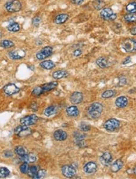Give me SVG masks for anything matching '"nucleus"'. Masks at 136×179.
<instances>
[{"label":"nucleus","mask_w":136,"mask_h":179,"mask_svg":"<svg viewBox=\"0 0 136 179\" xmlns=\"http://www.w3.org/2000/svg\"><path fill=\"white\" fill-rule=\"evenodd\" d=\"M103 110L102 104L99 103H94L91 104L88 110V115L92 119L99 118Z\"/></svg>","instance_id":"nucleus-1"},{"label":"nucleus","mask_w":136,"mask_h":179,"mask_svg":"<svg viewBox=\"0 0 136 179\" xmlns=\"http://www.w3.org/2000/svg\"><path fill=\"white\" fill-rule=\"evenodd\" d=\"M121 47L128 53L136 52V40L130 38L125 39L121 43Z\"/></svg>","instance_id":"nucleus-2"},{"label":"nucleus","mask_w":136,"mask_h":179,"mask_svg":"<svg viewBox=\"0 0 136 179\" xmlns=\"http://www.w3.org/2000/svg\"><path fill=\"white\" fill-rule=\"evenodd\" d=\"M5 8L10 13L18 12L22 9V4L18 0H10L5 4Z\"/></svg>","instance_id":"nucleus-3"},{"label":"nucleus","mask_w":136,"mask_h":179,"mask_svg":"<svg viewBox=\"0 0 136 179\" xmlns=\"http://www.w3.org/2000/svg\"><path fill=\"white\" fill-rule=\"evenodd\" d=\"M120 121L115 118H111L106 121L103 124L104 129L108 131H114L120 127Z\"/></svg>","instance_id":"nucleus-4"},{"label":"nucleus","mask_w":136,"mask_h":179,"mask_svg":"<svg viewBox=\"0 0 136 179\" xmlns=\"http://www.w3.org/2000/svg\"><path fill=\"white\" fill-rule=\"evenodd\" d=\"M39 118L37 117V115L35 114H32L30 115H27L26 116L23 118H22L20 119V123L21 125H26V126H30L32 125L37 123V121H38Z\"/></svg>","instance_id":"nucleus-5"},{"label":"nucleus","mask_w":136,"mask_h":179,"mask_svg":"<svg viewBox=\"0 0 136 179\" xmlns=\"http://www.w3.org/2000/svg\"><path fill=\"white\" fill-rule=\"evenodd\" d=\"M15 133L19 137H24L31 135L32 130L28 126L26 125H19L15 129Z\"/></svg>","instance_id":"nucleus-6"},{"label":"nucleus","mask_w":136,"mask_h":179,"mask_svg":"<svg viewBox=\"0 0 136 179\" xmlns=\"http://www.w3.org/2000/svg\"><path fill=\"white\" fill-rule=\"evenodd\" d=\"M53 53V48L50 46H47L44 47L41 51L36 54V58L40 60V61H42L46 58L49 57Z\"/></svg>","instance_id":"nucleus-7"},{"label":"nucleus","mask_w":136,"mask_h":179,"mask_svg":"<svg viewBox=\"0 0 136 179\" xmlns=\"http://www.w3.org/2000/svg\"><path fill=\"white\" fill-rule=\"evenodd\" d=\"M62 174L67 178H72L76 174V170L70 165H64L61 169Z\"/></svg>","instance_id":"nucleus-8"},{"label":"nucleus","mask_w":136,"mask_h":179,"mask_svg":"<svg viewBox=\"0 0 136 179\" xmlns=\"http://www.w3.org/2000/svg\"><path fill=\"white\" fill-rule=\"evenodd\" d=\"M20 91V89L15 84L10 83L4 86V92L7 95H13L18 93Z\"/></svg>","instance_id":"nucleus-9"},{"label":"nucleus","mask_w":136,"mask_h":179,"mask_svg":"<svg viewBox=\"0 0 136 179\" xmlns=\"http://www.w3.org/2000/svg\"><path fill=\"white\" fill-rule=\"evenodd\" d=\"M9 56L12 60H20L26 56V52L22 50H12L9 52Z\"/></svg>","instance_id":"nucleus-10"},{"label":"nucleus","mask_w":136,"mask_h":179,"mask_svg":"<svg viewBox=\"0 0 136 179\" xmlns=\"http://www.w3.org/2000/svg\"><path fill=\"white\" fill-rule=\"evenodd\" d=\"M99 160L103 165L105 167H108L111 165L112 160V155L109 152H105L101 155Z\"/></svg>","instance_id":"nucleus-11"},{"label":"nucleus","mask_w":136,"mask_h":179,"mask_svg":"<svg viewBox=\"0 0 136 179\" xmlns=\"http://www.w3.org/2000/svg\"><path fill=\"white\" fill-rule=\"evenodd\" d=\"M84 172L87 174H94L97 169V166L96 163L93 162H90L86 163L84 167Z\"/></svg>","instance_id":"nucleus-12"},{"label":"nucleus","mask_w":136,"mask_h":179,"mask_svg":"<svg viewBox=\"0 0 136 179\" xmlns=\"http://www.w3.org/2000/svg\"><path fill=\"white\" fill-rule=\"evenodd\" d=\"M83 98H84V95H83L82 93L76 91L71 95L70 100L71 103L77 104L80 103L82 101Z\"/></svg>","instance_id":"nucleus-13"},{"label":"nucleus","mask_w":136,"mask_h":179,"mask_svg":"<svg viewBox=\"0 0 136 179\" xmlns=\"http://www.w3.org/2000/svg\"><path fill=\"white\" fill-rule=\"evenodd\" d=\"M53 136L55 140L57 141H64L67 139L68 135L66 131L61 129H59L55 131Z\"/></svg>","instance_id":"nucleus-14"},{"label":"nucleus","mask_w":136,"mask_h":179,"mask_svg":"<svg viewBox=\"0 0 136 179\" xmlns=\"http://www.w3.org/2000/svg\"><path fill=\"white\" fill-rule=\"evenodd\" d=\"M74 137L75 138L76 144L79 147H83L84 145V139L85 138V135L77 131L74 133Z\"/></svg>","instance_id":"nucleus-15"},{"label":"nucleus","mask_w":136,"mask_h":179,"mask_svg":"<svg viewBox=\"0 0 136 179\" xmlns=\"http://www.w3.org/2000/svg\"><path fill=\"white\" fill-rule=\"evenodd\" d=\"M113 14L114 12L111 8L103 9L101 12V17L105 20H111Z\"/></svg>","instance_id":"nucleus-16"},{"label":"nucleus","mask_w":136,"mask_h":179,"mask_svg":"<svg viewBox=\"0 0 136 179\" xmlns=\"http://www.w3.org/2000/svg\"><path fill=\"white\" fill-rule=\"evenodd\" d=\"M21 159L22 161H23L24 162L27 163H34L36 161L37 158L35 154L33 153H27L26 155L21 158Z\"/></svg>","instance_id":"nucleus-17"},{"label":"nucleus","mask_w":136,"mask_h":179,"mask_svg":"<svg viewBox=\"0 0 136 179\" xmlns=\"http://www.w3.org/2000/svg\"><path fill=\"white\" fill-rule=\"evenodd\" d=\"M128 103V98L125 96H121L118 97L115 102L116 106L119 108H124L125 107Z\"/></svg>","instance_id":"nucleus-18"},{"label":"nucleus","mask_w":136,"mask_h":179,"mask_svg":"<svg viewBox=\"0 0 136 179\" xmlns=\"http://www.w3.org/2000/svg\"><path fill=\"white\" fill-rule=\"evenodd\" d=\"M66 112L68 116L71 117H76L79 115V110L76 106H71L67 108Z\"/></svg>","instance_id":"nucleus-19"},{"label":"nucleus","mask_w":136,"mask_h":179,"mask_svg":"<svg viewBox=\"0 0 136 179\" xmlns=\"http://www.w3.org/2000/svg\"><path fill=\"white\" fill-rule=\"evenodd\" d=\"M124 165V162L122 160L117 159L111 166V170L113 173H117L120 171Z\"/></svg>","instance_id":"nucleus-20"},{"label":"nucleus","mask_w":136,"mask_h":179,"mask_svg":"<svg viewBox=\"0 0 136 179\" xmlns=\"http://www.w3.org/2000/svg\"><path fill=\"white\" fill-rule=\"evenodd\" d=\"M97 65L100 67L101 68H108L110 66V62L105 57H99L96 60Z\"/></svg>","instance_id":"nucleus-21"},{"label":"nucleus","mask_w":136,"mask_h":179,"mask_svg":"<svg viewBox=\"0 0 136 179\" xmlns=\"http://www.w3.org/2000/svg\"><path fill=\"white\" fill-rule=\"evenodd\" d=\"M68 76H69V72L65 70H58L55 71L52 74V77L56 80L66 78Z\"/></svg>","instance_id":"nucleus-22"},{"label":"nucleus","mask_w":136,"mask_h":179,"mask_svg":"<svg viewBox=\"0 0 136 179\" xmlns=\"http://www.w3.org/2000/svg\"><path fill=\"white\" fill-rule=\"evenodd\" d=\"M69 16L67 13H61L57 15L55 19V22L56 24H62L69 19Z\"/></svg>","instance_id":"nucleus-23"},{"label":"nucleus","mask_w":136,"mask_h":179,"mask_svg":"<svg viewBox=\"0 0 136 179\" xmlns=\"http://www.w3.org/2000/svg\"><path fill=\"white\" fill-rule=\"evenodd\" d=\"M58 85V83L57 81H51L50 82V83H45L42 86H41V87L43 89L44 91L45 92L50 91L53 90V89H55Z\"/></svg>","instance_id":"nucleus-24"},{"label":"nucleus","mask_w":136,"mask_h":179,"mask_svg":"<svg viewBox=\"0 0 136 179\" xmlns=\"http://www.w3.org/2000/svg\"><path fill=\"white\" fill-rule=\"evenodd\" d=\"M40 66L43 69L50 70L54 68L55 66V63L50 60H48V61H44L41 62L40 63Z\"/></svg>","instance_id":"nucleus-25"},{"label":"nucleus","mask_w":136,"mask_h":179,"mask_svg":"<svg viewBox=\"0 0 136 179\" xmlns=\"http://www.w3.org/2000/svg\"><path fill=\"white\" fill-rule=\"evenodd\" d=\"M57 112V108L55 106H50L45 109L44 111V114L46 116H51L55 115Z\"/></svg>","instance_id":"nucleus-26"},{"label":"nucleus","mask_w":136,"mask_h":179,"mask_svg":"<svg viewBox=\"0 0 136 179\" xmlns=\"http://www.w3.org/2000/svg\"><path fill=\"white\" fill-rule=\"evenodd\" d=\"M15 152L18 156H19L20 158L24 156L27 153V150L26 148H24L23 146H17L15 148Z\"/></svg>","instance_id":"nucleus-27"},{"label":"nucleus","mask_w":136,"mask_h":179,"mask_svg":"<svg viewBox=\"0 0 136 179\" xmlns=\"http://www.w3.org/2000/svg\"><path fill=\"white\" fill-rule=\"evenodd\" d=\"M7 30L9 32H17L20 30V26L17 22H12L9 25L7 26Z\"/></svg>","instance_id":"nucleus-28"},{"label":"nucleus","mask_w":136,"mask_h":179,"mask_svg":"<svg viewBox=\"0 0 136 179\" xmlns=\"http://www.w3.org/2000/svg\"><path fill=\"white\" fill-rule=\"evenodd\" d=\"M93 6L97 10H102L105 6V3L102 0H94L93 3Z\"/></svg>","instance_id":"nucleus-29"},{"label":"nucleus","mask_w":136,"mask_h":179,"mask_svg":"<svg viewBox=\"0 0 136 179\" xmlns=\"http://www.w3.org/2000/svg\"><path fill=\"white\" fill-rule=\"evenodd\" d=\"M126 11L130 13H134L136 12V1H133L126 5Z\"/></svg>","instance_id":"nucleus-30"},{"label":"nucleus","mask_w":136,"mask_h":179,"mask_svg":"<svg viewBox=\"0 0 136 179\" xmlns=\"http://www.w3.org/2000/svg\"><path fill=\"white\" fill-rule=\"evenodd\" d=\"M15 45L14 43L9 40H3L0 42V46L4 48H12Z\"/></svg>","instance_id":"nucleus-31"},{"label":"nucleus","mask_w":136,"mask_h":179,"mask_svg":"<svg viewBox=\"0 0 136 179\" xmlns=\"http://www.w3.org/2000/svg\"><path fill=\"white\" fill-rule=\"evenodd\" d=\"M37 171H38V168L36 166H32L29 167L28 171V176L32 178H34L37 174Z\"/></svg>","instance_id":"nucleus-32"},{"label":"nucleus","mask_w":136,"mask_h":179,"mask_svg":"<svg viewBox=\"0 0 136 179\" xmlns=\"http://www.w3.org/2000/svg\"><path fill=\"white\" fill-rule=\"evenodd\" d=\"M10 174V171L6 167H0V178H6Z\"/></svg>","instance_id":"nucleus-33"},{"label":"nucleus","mask_w":136,"mask_h":179,"mask_svg":"<svg viewBox=\"0 0 136 179\" xmlns=\"http://www.w3.org/2000/svg\"><path fill=\"white\" fill-rule=\"evenodd\" d=\"M115 92L114 91L112 90H107L104 91L102 94V97L103 98L105 99H107V98H110L112 96H114L115 95Z\"/></svg>","instance_id":"nucleus-34"},{"label":"nucleus","mask_w":136,"mask_h":179,"mask_svg":"<svg viewBox=\"0 0 136 179\" xmlns=\"http://www.w3.org/2000/svg\"><path fill=\"white\" fill-rule=\"evenodd\" d=\"M45 92L44 91L43 89L42 88L41 86H37L35 88L33 89V90L32 91V95L35 96H40L42 94H43Z\"/></svg>","instance_id":"nucleus-35"},{"label":"nucleus","mask_w":136,"mask_h":179,"mask_svg":"<svg viewBox=\"0 0 136 179\" xmlns=\"http://www.w3.org/2000/svg\"><path fill=\"white\" fill-rule=\"evenodd\" d=\"M124 19L128 22H136V14L130 13L125 15Z\"/></svg>","instance_id":"nucleus-36"},{"label":"nucleus","mask_w":136,"mask_h":179,"mask_svg":"<svg viewBox=\"0 0 136 179\" xmlns=\"http://www.w3.org/2000/svg\"><path fill=\"white\" fill-rule=\"evenodd\" d=\"M28 169H29L28 164L27 163H26V162H24L23 164H22V165L19 167L20 171L21 172V173H22V174H27Z\"/></svg>","instance_id":"nucleus-37"},{"label":"nucleus","mask_w":136,"mask_h":179,"mask_svg":"<svg viewBox=\"0 0 136 179\" xmlns=\"http://www.w3.org/2000/svg\"><path fill=\"white\" fill-rule=\"evenodd\" d=\"M79 127L83 131H88L91 129L90 125L86 123H81L79 125Z\"/></svg>","instance_id":"nucleus-38"},{"label":"nucleus","mask_w":136,"mask_h":179,"mask_svg":"<svg viewBox=\"0 0 136 179\" xmlns=\"http://www.w3.org/2000/svg\"><path fill=\"white\" fill-rule=\"evenodd\" d=\"M46 176V171L44 169H40L37 171V174H36L34 178H44Z\"/></svg>","instance_id":"nucleus-39"},{"label":"nucleus","mask_w":136,"mask_h":179,"mask_svg":"<svg viewBox=\"0 0 136 179\" xmlns=\"http://www.w3.org/2000/svg\"><path fill=\"white\" fill-rule=\"evenodd\" d=\"M41 22V18L38 16H36L34 17L32 19V24L33 26L37 27L40 25Z\"/></svg>","instance_id":"nucleus-40"},{"label":"nucleus","mask_w":136,"mask_h":179,"mask_svg":"<svg viewBox=\"0 0 136 179\" xmlns=\"http://www.w3.org/2000/svg\"><path fill=\"white\" fill-rule=\"evenodd\" d=\"M3 156L5 158H11L13 156V153L11 151H6L4 152Z\"/></svg>","instance_id":"nucleus-41"},{"label":"nucleus","mask_w":136,"mask_h":179,"mask_svg":"<svg viewBox=\"0 0 136 179\" xmlns=\"http://www.w3.org/2000/svg\"><path fill=\"white\" fill-rule=\"evenodd\" d=\"M126 83V79L124 77H121L119 78V85L120 86H123Z\"/></svg>","instance_id":"nucleus-42"},{"label":"nucleus","mask_w":136,"mask_h":179,"mask_svg":"<svg viewBox=\"0 0 136 179\" xmlns=\"http://www.w3.org/2000/svg\"><path fill=\"white\" fill-rule=\"evenodd\" d=\"M82 51L80 50L77 49V50H76L74 51L73 55L76 57H79L82 54Z\"/></svg>","instance_id":"nucleus-43"},{"label":"nucleus","mask_w":136,"mask_h":179,"mask_svg":"<svg viewBox=\"0 0 136 179\" xmlns=\"http://www.w3.org/2000/svg\"><path fill=\"white\" fill-rule=\"evenodd\" d=\"M73 4H76V5H80L83 2H84V0H71Z\"/></svg>","instance_id":"nucleus-44"},{"label":"nucleus","mask_w":136,"mask_h":179,"mask_svg":"<svg viewBox=\"0 0 136 179\" xmlns=\"http://www.w3.org/2000/svg\"><path fill=\"white\" fill-rule=\"evenodd\" d=\"M131 62V59H130V57H128L125 59V61L123 62V64L124 65H125V64H127L128 63H130Z\"/></svg>","instance_id":"nucleus-45"},{"label":"nucleus","mask_w":136,"mask_h":179,"mask_svg":"<svg viewBox=\"0 0 136 179\" xmlns=\"http://www.w3.org/2000/svg\"><path fill=\"white\" fill-rule=\"evenodd\" d=\"M130 33L133 35H136V27H134L130 30Z\"/></svg>","instance_id":"nucleus-46"},{"label":"nucleus","mask_w":136,"mask_h":179,"mask_svg":"<svg viewBox=\"0 0 136 179\" xmlns=\"http://www.w3.org/2000/svg\"><path fill=\"white\" fill-rule=\"evenodd\" d=\"M134 174L136 175V165H135V167L134 168Z\"/></svg>","instance_id":"nucleus-47"},{"label":"nucleus","mask_w":136,"mask_h":179,"mask_svg":"<svg viewBox=\"0 0 136 179\" xmlns=\"http://www.w3.org/2000/svg\"><path fill=\"white\" fill-rule=\"evenodd\" d=\"M1 36H2V34H1V32L0 31V38H1Z\"/></svg>","instance_id":"nucleus-48"}]
</instances>
